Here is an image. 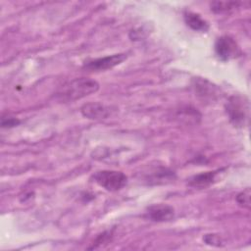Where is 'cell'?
<instances>
[{
    "label": "cell",
    "instance_id": "6",
    "mask_svg": "<svg viewBox=\"0 0 251 251\" xmlns=\"http://www.w3.org/2000/svg\"><path fill=\"white\" fill-rule=\"evenodd\" d=\"M147 217L154 222H168L174 219L175 209L167 204H155L147 208Z\"/></svg>",
    "mask_w": 251,
    "mask_h": 251
},
{
    "label": "cell",
    "instance_id": "3",
    "mask_svg": "<svg viewBox=\"0 0 251 251\" xmlns=\"http://www.w3.org/2000/svg\"><path fill=\"white\" fill-rule=\"evenodd\" d=\"M226 108L230 122L235 126H242L247 123L249 112L247 101H244L241 97L232 96L226 103Z\"/></svg>",
    "mask_w": 251,
    "mask_h": 251
},
{
    "label": "cell",
    "instance_id": "8",
    "mask_svg": "<svg viewBox=\"0 0 251 251\" xmlns=\"http://www.w3.org/2000/svg\"><path fill=\"white\" fill-rule=\"evenodd\" d=\"M219 172L220 171H213L198 174L189 179L188 185L194 188H205L215 182L216 176Z\"/></svg>",
    "mask_w": 251,
    "mask_h": 251
},
{
    "label": "cell",
    "instance_id": "1",
    "mask_svg": "<svg viewBox=\"0 0 251 251\" xmlns=\"http://www.w3.org/2000/svg\"><path fill=\"white\" fill-rule=\"evenodd\" d=\"M99 89V83L91 78L79 77L63 85L57 92V98L62 101H75L88 96Z\"/></svg>",
    "mask_w": 251,
    "mask_h": 251
},
{
    "label": "cell",
    "instance_id": "13",
    "mask_svg": "<svg viewBox=\"0 0 251 251\" xmlns=\"http://www.w3.org/2000/svg\"><path fill=\"white\" fill-rule=\"evenodd\" d=\"M203 239L209 245H215V246H220L221 245L220 244L221 240H220L219 236L216 235V234H206Z\"/></svg>",
    "mask_w": 251,
    "mask_h": 251
},
{
    "label": "cell",
    "instance_id": "2",
    "mask_svg": "<svg viewBox=\"0 0 251 251\" xmlns=\"http://www.w3.org/2000/svg\"><path fill=\"white\" fill-rule=\"evenodd\" d=\"M94 181L107 191H118L122 189L127 182V176L118 171L104 170L93 175Z\"/></svg>",
    "mask_w": 251,
    "mask_h": 251
},
{
    "label": "cell",
    "instance_id": "10",
    "mask_svg": "<svg viewBox=\"0 0 251 251\" xmlns=\"http://www.w3.org/2000/svg\"><path fill=\"white\" fill-rule=\"evenodd\" d=\"M239 2H231V1H216L211 3V10L217 14L228 12L234 8H237Z\"/></svg>",
    "mask_w": 251,
    "mask_h": 251
},
{
    "label": "cell",
    "instance_id": "5",
    "mask_svg": "<svg viewBox=\"0 0 251 251\" xmlns=\"http://www.w3.org/2000/svg\"><path fill=\"white\" fill-rule=\"evenodd\" d=\"M126 59V54L125 53L114 54L111 56H106V57L97 58V59L88 61L83 65V68L88 71H105L120 65Z\"/></svg>",
    "mask_w": 251,
    "mask_h": 251
},
{
    "label": "cell",
    "instance_id": "7",
    "mask_svg": "<svg viewBox=\"0 0 251 251\" xmlns=\"http://www.w3.org/2000/svg\"><path fill=\"white\" fill-rule=\"evenodd\" d=\"M110 107L101 103H86L81 107V114L84 117L92 120L106 119L110 116Z\"/></svg>",
    "mask_w": 251,
    "mask_h": 251
},
{
    "label": "cell",
    "instance_id": "12",
    "mask_svg": "<svg viewBox=\"0 0 251 251\" xmlns=\"http://www.w3.org/2000/svg\"><path fill=\"white\" fill-rule=\"evenodd\" d=\"M20 124V121L16 118H2L1 120V126L3 127H12V126H16Z\"/></svg>",
    "mask_w": 251,
    "mask_h": 251
},
{
    "label": "cell",
    "instance_id": "9",
    "mask_svg": "<svg viewBox=\"0 0 251 251\" xmlns=\"http://www.w3.org/2000/svg\"><path fill=\"white\" fill-rule=\"evenodd\" d=\"M184 21L186 25L195 31L205 32L209 28L208 23L205 20H203L200 15L190 11H186L184 13Z\"/></svg>",
    "mask_w": 251,
    "mask_h": 251
},
{
    "label": "cell",
    "instance_id": "4",
    "mask_svg": "<svg viewBox=\"0 0 251 251\" xmlns=\"http://www.w3.org/2000/svg\"><path fill=\"white\" fill-rule=\"evenodd\" d=\"M215 52L222 61H228L239 54V47L235 40L228 36L223 35L216 40Z\"/></svg>",
    "mask_w": 251,
    "mask_h": 251
},
{
    "label": "cell",
    "instance_id": "11",
    "mask_svg": "<svg viewBox=\"0 0 251 251\" xmlns=\"http://www.w3.org/2000/svg\"><path fill=\"white\" fill-rule=\"evenodd\" d=\"M236 202L239 206L249 209L250 208V189L246 188L236 196Z\"/></svg>",
    "mask_w": 251,
    "mask_h": 251
}]
</instances>
